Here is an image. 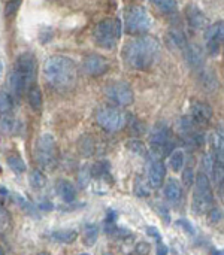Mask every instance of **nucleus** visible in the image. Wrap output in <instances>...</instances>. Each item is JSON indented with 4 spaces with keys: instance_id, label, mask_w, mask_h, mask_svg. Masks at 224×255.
<instances>
[{
    "instance_id": "0eeeda50",
    "label": "nucleus",
    "mask_w": 224,
    "mask_h": 255,
    "mask_svg": "<svg viewBox=\"0 0 224 255\" xmlns=\"http://www.w3.org/2000/svg\"><path fill=\"white\" fill-rule=\"evenodd\" d=\"M148 142H150V154L159 155V157H166L174 151V139H172V128L166 121H159L154 124V127L150 131L148 136Z\"/></svg>"
},
{
    "instance_id": "de8ad7c7",
    "label": "nucleus",
    "mask_w": 224,
    "mask_h": 255,
    "mask_svg": "<svg viewBox=\"0 0 224 255\" xmlns=\"http://www.w3.org/2000/svg\"><path fill=\"white\" fill-rule=\"evenodd\" d=\"M37 209H39V211H43V212H51V211L54 209V205H52L49 200L43 199V200H40V202L37 203Z\"/></svg>"
},
{
    "instance_id": "a19ab883",
    "label": "nucleus",
    "mask_w": 224,
    "mask_h": 255,
    "mask_svg": "<svg viewBox=\"0 0 224 255\" xmlns=\"http://www.w3.org/2000/svg\"><path fill=\"white\" fill-rule=\"evenodd\" d=\"M180 229H183L190 238H196V229H195V226L189 221V220H186V218H181V220H178L177 223H175Z\"/></svg>"
},
{
    "instance_id": "2f4dec72",
    "label": "nucleus",
    "mask_w": 224,
    "mask_h": 255,
    "mask_svg": "<svg viewBox=\"0 0 224 255\" xmlns=\"http://www.w3.org/2000/svg\"><path fill=\"white\" fill-rule=\"evenodd\" d=\"M151 4H154L162 13H177L178 12V0H148Z\"/></svg>"
},
{
    "instance_id": "603ef678",
    "label": "nucleus",
    "mask_w": 224,
    "mask_h": 255,
    "mask_svg": "<svg viewBox=\"0 0 224 255\" xmlns=\"http://www.w3.org/2000/svg\"><path fill=\"white\" fill-rule=\"evenodd\" d=\"M3 253H4V251H3V248H1V247H0V255L3 254Z\"/></svg>"
},
{
    "instance_id": "9b49d317",
    "label": "nucleus",
    "mask_w": 224,
    "mask_h": 255,
    "mask_svg": "<svg viewBox=\"0 0 224 255\" xmlns=\"http://www.w3.org/2000/svg\"><path fill=\"white\" fill-rule=\"evenodd\" d=\"M105 96L114 105L121 106V108L130 106L135 102V93H133L132 87L123 81H115V82L108 84L105 87Z\"/></svg>"
},
{
    "instance_id": "c85d7f7f",
    "label": "nucleus",
    "mask_w": 224,
    "mask_h": 255,
    "mask_svg": "<svg viewBox=\"0 0 224 255\" xmlns=\"http://www.w3.org/2000/svg\"><path fill=\"white\" fill-rule=\"evenodd\" d=\"M99 239V226L94 223H88L84 227V235H82V244L87 248H93Z\"/></svg>"
},
{
    "instance_id": "4be33fe9",
    "label": "nucleus",
    "mask_w": 224,
    "mask_h": 255,
    "mask_svg": "<svg viewBox=\"0 0 224 255\" xmlns=\"http://www.w3.org/2000/svg\"><path fill=\"white\" fill-rule=\"evenodd\" d=\"M166 42H168V45H169L171 48L180 49V51H183V49L190 43L189 39H187V36H186V33H184L183 30H180V28H172V30H169L168 34H166Z\"/></svg>"
},
{
    "instance_id": "c03bdc74",
    "label": "nucleus",
    "mask_w": 224,
    "mask_h": 255,
    "mask_svg": "<svg viewBox=\"0 0 224 255\" xmlns=\"http://www.w3.org/2000/svg\"><path fill=\"white\" fill-rule=\"evenodd\" d=\"M207 214H208L210 221H211L213 224H219V223H222V220H223V211H222V208H219V206H211V209H210Z\"/></svg>"
},
{
    "instance_id": "58836bf2",
    "label": "nucleus",
    "mask_w": 224,
    "mask_h": 255,
    "mask_svg": "<svg viewBox=\"0 0 224 255\" xmlns=\"http://www.w3.org/2000/svg\"><path fill=\"white\" fill-rule=\"evenodd\" d=\"M148 185H150V184H148ZM148 185H147V181H145L144 178L138 176V179H136V182H135V187H133L135 194H136L138 197H148V196H150V188H148Z\"/></svg>"
},
{
    "instance_id": "ea45409f",
    "label": "nucleus",
    "mask_w": 224,
    "mask_h": 255,
    "mask_svg": "<svg viewBox=\"0 0 224 255\" xmlns=\"http://www.w3.org/2000/svg\"><path fill=\"white\" fill-rule=\"evenodd\" d=\"M183 184L187 190H190L195 184V172H193V167L189 164L187 167H183Z\"/></svg>"
},
{
    "instance_id": "4c0bfd02",
    "label": "nucleus",
    "mask_w": 224,
    "mask_h": 255,
    "mask_svg": "<svg viewBox=\"0 0 224 255\" xmlns=\"http://www.w3.org/2000/svg\"><path fill=\"white\" fill-rule=\"evenodd\" d=\"M90 179H91V166H88V164L81 166V169L78 172V184H79V187L87 188V185L90 184Z\"/></svg>"
},
{
    "instance_id": "20e7f679",
    "label": "nucleus",
    "mask_w": 224,
    "mask_h": 255,
    "mask_svg": "<svg viewBox=\"0 0 224 255\" xmlns=\"http://www.w3.org/2000/svg\"><path fill=\"white\" fill-rule=\"evenodd\" d=\"M123 24L120 18H105L99 21L93 28V40L99 48L114 49L121 37Z\"/></svg>"
},
{
    "instance_id": "6e6552de",
    "label": "nucleus",
    "mask_w": 224,
    "mask_h": 255,
    "mask_svg": "<svg viewBox=\"0 0 224 255\" xmlns=\"http://www.w3.org/2000/svg\"><path fill=\"white\" fill-rule=\"evenodd\" d=\"M153 27V16L147 7L141 4H132L124 13V30L127 34H147Z\"/></svg>"
},
{
    "instance_id": "3c124183",
    "label": "nucleus",
    "mask_w": 224,
    "mask_h": 255,
    "mask_svg": "<svg viewBox=\"0 0 224 255\" xmlns=\"http://www.w3.org/2000/svg\"><path fill=\"white\" fill-rule=\"evenodd\" d=\"M0 194H1V196H7V194H9V193H7V188L0 187Z\"/></svg>"
},
{
    "instance_id": "5701e85b",
    "label": "nucleus",
    "mask_w": 224,
    "mask_h": 255,
    "mask_svg": "<svg viewBox=\"0 0 224 255\" xmlns=\"http://www.w3.org/2000/svg\"><path fill=\"white\" fill-rule=\"evenodd\" d=\"M48 238L57 244H63V245H72L76 239H78V232L73 229H60V230H54L48 235Z\"/></svg>"
},
{
    "instance_id": "423d86ee",
    "label": "nucleus",
    "mask_w": 224,
    "mask_h": 255,
    "mask_svg": "<svg viewBox=\"0 0 224 255\" xmlns=\"http://www.w3.org/2000/svg\"><path fill=\"white\" fill-rule=\"evenodd\" d=\"M34 160L43 170H54L58 164V149L51 133H43L34 143Z\"/></svg>"
},
{
    "instance_id": "c9c22d12",
    "label": "nucleus",
    "mask_w": 224,
    "mask_h": 255,
    "mask_svg": "<svg viewBox=\"0 0 224 255\" xmlns=\"http://www.w3.org/2000/svg\"><path fill=\"white\" fill-rule=\"evenodd\" d=\"M12 227V218L7 209L0 205V235H6Z\"/></svg>"
},
{
    "instance_id": "a18cd8bd",
    "label": "nucleus",
    "mask_w": 224,
    "mask_h": 255,
    "mask_svg": "<svg viewBox=\"0 0 224 255\" xmlns=\"http://www.w3.org/2000/svg\"><path fill=\"white\" fill-rule=\"evenodd\" d=\"M145 233H147V236L153 238L154 241L163 242V235L160 233V230H159L156 226H147V227H145Z\"/></svg>"
},
{
    "instance_id": "a211bd4d",
    "label": "nucleus",
    "mask_w": 224,
    "mask_h": 255,
    "mask_svg": "<svg viewBox=\"0 0 224 255\" xmlns=\"http://www.w3.org/2000/svg\"><path fill=\"white\" fill-rule=\"evenodd\" d=\"M211 157L214 160V166H223L224 167V136L222 127L216 128V131L211 136Z\"/></svg>"
},
{
    "instance_id": "f257e3e1",
    "label": "nucleus",
    "mask_w": 224,
    "mask_h": 255,
    "mask_svg": "<svg viewBox=\"0 0 224 255\" xmlns=\"http://www.w3.org/2000/svg\"><path fill=\"white\" fill-rule=\"evenodd\" d=\"M160 42L148 34L130 39L123 49V58L129 67L147 72L156 66L160 58Z\"/></svg>"
},
{
    "instance_id": "f8f14e48",
    "label": "nucleus",
    "mask_w": 224,
    "mask_h": 255,
    "mask_svg": "<svg viewBox=\"0 0 224 255\" xmlns=\"http://www.w3.org/2000/svg\"><path fill=\"white\" fill-rule=\"evenodd\" d=\"M166 179V166L163 158L148 154V184L153 188H160Z\"/></svg>"
},
{
    "instance_id": "7ed1b4c3",
    "label": "nucleus",
    "mask_w": 224,
    "mask_h": 255,
    "mask_svg": "<svg viewBox=\"0 0 224 255\" xmlns=\"http://www.w3.org/2000/svg\"><path fill=\"white\" fill-rule=\"evenodd\" d=\"M37 76V61L31 52H22L16 57L13 69L7 76V85L10 94L16 99H21L25 91L36 84Z\"/></svg>"
},
{
    "instance_id": "8fccbe9b",
    "label": "nucleus",
    "mask_w": 224,
    "mask_h": 255,
    "mask_svg": "<svg viewBox=\"0 0 224 255\" xmlns=\"http://www.w3.org/2000/svg\"><path fill=\"white\" fill-rule=\"evenodd\" d=\"M156 253L160 255H166L169 254V248L163 242H157V251Z\"/></svg>"
},
{
    "instance_id": "a878e982",
    "label": "nucleus",
    "mask_w": 224,
    "mask_h": 255,
    "mask_svg": "<svg viewBox=\"0 0 224 255\" xmlns=\"http://www.w3.org/2000/svg\"><path fill=\"white\" fill-rule=\"evenodd\" d=\"M103 230H105V233H106L109 238H112V239H115V241H127V239L133 238V233H132L129 229L120 227V226H117V223L103 226Z\"/></svg>"
},
{
    "instance_id": "bb28decb",
    "label": "nucleus",
    "mask_w": 224,
    "mask_h": 255,
    "mask_svg": "<svg viewBox=\"0 0 224 255\" xmlns=\"http://www.w3.org/2000/svg\"><path fill=\"white\" fill-rule=\"evenodd\" d=\"M12 199L15 200V203L18 205V208L28 217H33V218H39V212H37V208L30 202L27 200L24 196H21L19 193H12Z\"/></svg>"
},
{
    "instance_id": "f03ea898",
    "label": "nucleus",
    "mask_w": 224,
    "mask_h": 255,
    "mask_svg": "<svg viewBox=\"0 0 224 255\" xmlns=\"http://www.w3.org/2000/svg\"><path fill=\"white\" fill-rule=\"evenodd\" d=\"M43 78L49 88L57 93L72 91L78 81L75 61L66 55H51L43 63Z\"/></svg>"
},
{
    "instance_id": "6ab92c4d",
    "label": "nucleus",
    "mask_w": 224,
    "mask_h": 255,
    "mask_svg": "<svg viewBox=\"0 0 224 255\" xmlns=\"http://www.w3.org/2000/svg\"><path fill=\"white\" fill-rule=\"evenodd\" d=\"M162 187H163V196L169 203H172V205L180 203V200L183 197V187L178 179H175V178L165 179Z\"/></svg>"
},
{
    "instance_id": "c756f323",
    "label": "nucleus",
    "mask_w": 224,
    "mask_h": 255,
    "mask_svg": "<svg viewBox=\"0 0 224 255\" xmlns=\"http://www.w3.org/2000/svg\"><path fill=\"white\" fill-rule=\"evenodd\" d=\"M15 99L7 91H0V115H13Z\"/></svg>"
},
{
    "instance_id": "393cba45",
    "label": "nucleus",
    "mask_w": 224,
    "mask_h": 255,
    "mask_svg": "<svg viewBox=\"0 0 224 255\" xmlns=\"http://www.w3.org/2000/svg\"><path fill=\"white\" fill-rule=\"evenodd\" d=\"M198 78H199V82L204 85V88L207 91H214V90H217L220 87L219 79L214 75V72L210 70V69H207V67H204L202 70L198 72Z\"/></svg>"
},
{
    "instance_id": "7c9ffc66",
    "label": "nucleus",
    "mask_w": 224,
    "mask_h": 255,
    "mask_svg": "<svg viewBox=\"0 0 224 255\" xmlns=\"http://www.w3.org/2000/svg\"><path fill=\"white\" fill-rule=\"evenodd\" d=\"M169 166L174 172H181L184 164H186V152L183 149H174L171 154H169Z\"/></svg>"
},
{
    "instance_id": "f704fd0d",
    "label": "nucleus",
    "mask_w": 224,
    "mask_h": 255,
    "mask_svg": "<svg viewBox=\"0 0 224 255\" xmlns=\"http://www.w3.org/2000/svg\"><path fill=\"white\" fill-rule=\"evenodd\" d=\"M6 164H7V167H9L13 173H16V175H21V173H24V172L27 170V166H25L24 160H22L19 155H9V157L6 158Z\"/></svg>"
},
{
    "instance_id": "ddd939ff",
    "label": "nucleus",
    "mask_w": 224,
    "mask_h": 255,
    "mask_svg": "<svg viewBox=\"0 0 224 255\" xmlns=\"http://www.w3.org/2000/svg\"><path fill=\"white\" fill-rule=\"evenodd\" d=\"M224 40V25L223 21H219L213 25H210L207 28V36H205V42H207V52L211 57H216L220 54V49L223 46Z\"/></svg>"
},
{
    "instance_id": "e433bc0d",
    "label": "nucleus",
    "mask_w": 224,
    "mask_h": 255,
    "mask_svg": "<svg viewBox=\"0 0 224 255\" xmlns=\"http://www.w3.org/2000/svg\"><path fill=\"white\" fill-rule=\"evenodd\" d=\"M78 148H79V151H81V154H82L84 157H90V155H93V152H94V142H93V139H91L90 136H84V137L79 140Z\"/></svg>"
},
{
    "instance_id": "f3484780",
    "label": "nucleus",
    "mask_w": 224,
    "mask_h": 255,
    "mask_svg": "<svg viewBox=\"0 0 224 255\" xmlns=\"http://www.w3.org/2000/svg\"><path fill=\"white\" fill-rule=\"evenodd\" d=\"M183 55H184V58H186V61H187V64H189V67L193 70V72H199V70H202L204 67H205V58H204V54H202V51L196 46V45H192V43H189L183 51Z\"/></svg>"
},
{
    "instance_id": "49530a36",
    "label": "nucleus",
    "mask_w": 224,
    "mask_h": 255,
    "mask_svg": "<svg viewBox=\"0 0 224 255\" xmlns=\"http://www.w3.org/2000/svg\"><path fill=\"white\" fill-rule=\"evenodd\" d=\"M117 220H118V214H117V211H114V209H108V211H106L105 221H103V226H106V224H114V223H117Z\"/></svg>"
},
{
    "instance_id": "b1692460",
    "label": "nucleus",
    "mask_w": 224,
    "mask_h": 255,
    "mask_svg": "<svg viewBox=\"0 0 224 255\" xmlns=\"http://www.w3.org/2000/svg\"><path fill=\"white\" fill-rule=\"evenodd\" d=\"M21 123L13 118V115H0V131L9 136L18 134L21 131Z\"/></svg>"
},
{
    "instance_id": "79ce46f5",
    "label": "nucleus",
    "mask_w": 224,
    "mask_h": 255,
    "mask_svg": "<svg viewBox=\"0 0 224 255\" xmlns=\"http://www.w3.org/2000/svg\"><path fill=\"white\" fill-rule=\"evenodd\" d=\"M21 1L22 0H7L6 7H4V16L6 18H12L18 12V9L21 6Z\"/></svg>"
},
{
    "instance_id": "39448f33",
    "label": "nucleus",
    "mask_w": 224,
    "mask_h": 255,
    "mask_svg": "<svg viewBox=\"0 0 224 255\" xmlns=\"http://www.w3.org/2000/svg\"><path fill=\"white\" fill-rule=\"evenodd\" d=\"M195 193H193V212L198 215H205L211 206H214V190L210 176L201 170L195 179Z\"/></svg>"
},
{
    "instance_id": "4468645a",
    "label": "nucleus",
    "mask_w": 224,
    "mask_h": 255,
    "mask_svg": "<svg viewBox=\"0 0 224 255\" xmlns=\"http://www.w3.org/2000/svg\"><path fill=\"white\" fill-rule=\"evenodd\" d=\"M109 67H111V64H109L108 58L100 54H96V52L88 54L82 61V69L90 76H102L109 70Z\"/></svg>"
},
{
    "instance_id": "2eb2a0df",
    "label": "nucleus",
    "mask_w": 224,
    "mask_h": 255,
    "mask_svg": "<svg viewBox=\"0 0 224 255\" xmlns=\"http://www.w3.org/2000/svg\"><path fill=\"white\" fill-rule=\"evenodd\" d=\"M213 115H214V111H213L211 105L207 103V102L196 100V102H193L192 106H190V114H189V117H190L192 121H193L195 124H198L199 127L207 126V124L213 120Z\"/></svg>"
},
{
    "instance_id": "9d476101",
    "label": "nucleus",
    "mask_w": 224,
    "mask_h": 255,
    "mask_svg": "<svg viewBox=\"0 0 224 255\" xmlns=\"http://www.w3.org/2000/svg\"><path fill=\"white\" fill-rule=\"evenodd\" d=\"M178 127H180V134L181 139L186 142L187 146L193 148V149H199L205 145V134L201 130V127L198 124H195L192 121V118L189 115L180 118L178 121Z\"/></svg>"
},
{
    "instance_id": "1a4fd4ad",
    "label": "nucleus",
    "mask_w": 224,
    "mask_h": 255,
    "mask_svg": "<svg viewBox=\"0 0 224 255\" xmlns=\"http://www.w3.org/2000/svg\"><path fill=\"white\" fill-rule=\"evenodd\" d=\"M127 114L115 108H102L96 114V123L100 128L109 133L123 130L127 126Z\"/></svg>"
},
{
    "instance_id": "09e8293b",
    "label": "nucleus",
    "mask_w": 224,
    "mask_h": 255,
    "mask_svg": "<svg viewBox=\"0 0 224 255\" xmlns=\"http://www.w3.org/2000/svg\"><path fill=\"white\" fill-rule=\"evenodd\" d=\"M150 250H151L150 244H147V242H141V244H138V245H136L135 253H136V254H148V253H150Z\"/></svg>"
},
{
    "instance_id": "cd10ccee",
    "label": "nucleus",
    "mask_w": 224,
    "mask_h": 255,
    "mask_svg": "<svg viewBox=\"0 0 224 255\" xmlns=\"http://www.w3.org/2000/svg\"><path fill=\"white\" fill-rule=\"evenodd\" d=\"M25 93H27V103H28V106L34 112H39L42 109V91H40L39 85L33 84Z\"/></svg>"
},
{
    "instance_id": "412c9836",
    "label": "nucleus",
    "mask_w": 224,
    "mask_h": 255,
    "mask_svg": "<svg viewBox=\"0 0 224 255\" xmlns=\"http://www.w3.org/2000/svg\"><path fill=\"white\" fill-rule=\"evenodd\" d=\"M55 191L58 194V197L66 203V205H70L75 202L76 199V188L75 185L67 181V179H58L57 184H55Z\"/></svg>"
},
{
    "instance_id": "473e14b6",
    "label": "nucleus",
    "mask_w": 224,
    "mask_h": 255,
    "mask_svg": "<svg viewBox=\"0 0 224 255\" xmlns=\"http://www.w3.org/2000/svg\"><path fill=\"white\" fill-rule=\"evenodd\" d=\"M126 146H127V149L132 154H135L138 157H142V158H148L150 151H148V148L145 146V143L142 140H139V139H129Z\"/></svg>"
},
{
    "instance_id": "37998d69",
    "label": "nucleus",
    "mask_w": 224,
    "mask_h": 255,
    "mask_svg": "<svg viewBox=\"0 0 224 255\" xmlns=\"http://www.w3.org/2000/svg\"><path fill=\"white\" fill-rule=\"evenodd\" d=\"M153 208L156 209V212L160 215V218L166 223V224H169L171 223V212H169V209H168V206H165L163 203H154L153 205Z\"/></svg>"
},
{
    "instance_id": "72a5a7b5",
    "label": "nucleus",
    "mask_w": 224,
    "mask_h": 255,
    "mask_svg": "<svg viewBox=\"0 0 224 255\" xmlns=\"http://www.w3.org/2000/svg\"><path fill=\"white\" fill-rule=\"evenodd\" d=\"M28 182H30V187L34 188V190H42L45 188L46 185V176L42 170L39 169H34L30 172V176H28Z\"/></svg>"
},
{
    "instance_id": "aec40b11",
    "label": "nucleus",
    "mask_w": 224,
    "mask_h": 255,
    "mask_svg": "<svg viewBox=\"0 0 224 255\" xmlns=\"http://www.w3.org/2000/svg\"><path fill=\"white\" fill-rule=\"evenodd\" d=\"M91 178H96L97 181H103L108 185L114 184V178L111 173V163L108 160H99L91 166Z\"/></svg>"
},
{
    "instance_id": "dca6fc26",
    "label": "nucleus",
    "mask_w": 224,
    "mask_h": 255,
    "mask_svg": "<svg viewBox=\"0 0 224 255\" xmlns=\"http://www.w3.org/2000/svg\"><path fill=\"white\" fill-rule=\"evenodd\" d=\"M184 13H186V19L189 22V25L195 30H202L205 27H208V18L207 15L204 13V10L196 6V4H187L186 9H184Z\"/></svg>"
}]
</instances>
